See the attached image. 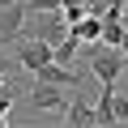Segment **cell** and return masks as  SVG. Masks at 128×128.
Segmentation results:
<instances>
[{
  "label": "cell",
  "mask_w": 128,
  "mask_h": 128,
  "mask_svg": "<svg viewBox=\"0 0 128 128\" xmlns=\"http://www.w3.org/2000/svg\"><path fill=\"white\" fill-rule=\"evenodd\" d=\"M9 4H22V0H0V9H9Z\"/></svg>",
  "instance_id": "obj_14"
},
{
  "label": "cell",
  "mask_w": 128,
  "mask_h": 128,
  "mask_svg": "<svg viewBox=\"0 0 128 128\" xmlns=\"http://www.w3.org/2000/svg\"><path fill=\"white\" fill-rule=\"evenodd\" d=\"M73 34H77L81 43H102V13H94V9H90V13L73 26Z\"/></svg>",
  "instance_id": "obj_9"
},
{
  "label": "cell",
  "mask_w": 128,
  "mask_h": 128,
  "mask_svg": "<svg viewBox=\"0 0 128 128\" xmlns=\"http://www.w3.org/2000/svg\"><path fill=\"white\" fill-rule=\"evenodd\" d=\"M38 77H43V81H51V86H64V90H81V77H77V73H68L60 60H51Z\"/></svg>",
  "instance_id": "obj_8"
},
{
  "label": "cell",
  "mask_w": 128,
  "mask_h": 128,
  "mask_svg": "<svg viewBox=\"0 0 128 128\" xmlns=\"http://www.w3.org/2000/svg\"><path fill=\"white\" fill-rule=\"evenodd\" d=\"M124 34H128V30H124V22H102V43H107V47H120V43H124Z\"/></svg>",
  "instance_id": "obj_10"
},
{
  "label": "cell",
  "mask_w": 128,
  "mask_h": 128,
  "mask_svg": "<svg viewBox=\"0 0 128 128\" xmlns=\"http://www.w3.org/2000/svg\"><path fill=\"white\" fill-rule=\"evenodd\" d=\"M0 73H9V43H0Z\"/></svg>",
  "instance_id": "obj_13"
},
{
  "label": "cell",
  "mask_w": 128,
  "mask_h": 128,
  "mask_svg": "<svg viewBox=\"0 0 128 128\" xmlns=\"http://www.w3.org/2000/svg\"><path fill=\"white\" fill-rule=\"evenodd\" d=\"M64 124L68 128H98V107H90L77 90V98L68 102V111H64Z\"/></svg>",
  "instance_id": "obj_6"
},
{
  "label": "cell",
  "mask_w": 128,
  "mask_h": 128,
  "mask_svg": "<svg viewBox=\"0 0 128 128\" xmlns=\"http://www.w3.org/2000/svg\"><path fill=\"white\" fill-rule=\"evenodd\" d=\"M26 0L22 4H9V9H0V43H13L17 34H22V26H26Z\"/></svg>",
  "instance_id": "obj_7"
},
{
  "label": "cell",
  "mask_w": 128,
  "mask_h": 128,
  "mask_svg": "<svg viewBox=\"0 0 128 128\" xmlns=\"http://www.w3.org/2000/svg\"><path fill=\"white\" fill-rule=\"evenodd\" d=\"M13 56H17V64H22L26 73H34V77H38V73L47 68V64L56 60V47L30 34V38H17V47H13Z\"/></svg>",
  "instance_id": "obj_3"
},
{
  "label": "cell",
  "mask_w": 128,
  "mask_h": 128,
  "mask_svg": "<svg viewBox=\"0 0 128 128\" xmlns=\"http://www.w3.org/2000/svg\"><path fill=\"white\" fill-rule=\"evenodd\" d=\"M26 107L30 111H47V115H64V111H68V90L34 77V86L26 90Z\"/></svg>",
  "instance_id": "obj_2"
},
{
  "label": "cell",
  "mask_w": 128,
  "mask_h": 128,
  "mask_svg": "<svg viewBox=\"0 0 128 128\" xmlns=\"http://www.w3.org/2000/svg\"><path fill=\"white\" fill-rule=\"evenodd\" d=\"M34 17V38H43V43H51V47H60L64 38H68V17H64V9H47V13H30Z\"/></svg>",
  "instance_id": "obj_5"
},
{
  "label": "cell",
  "mask_w": 128,
  "mask_h": 128,
  "mask_svg": "<svg viewBox=\"0 0 128 128\" xmlns=\"http://www.w3.org/2000/svg\"><path fill=\"white\" fill-rule=\"evenodd\" d=\"M98 128H120V124H128V94H120L115 86H102V94H98Z\"/></svg>",
  "instance_id": "obj_4"
},
{
  "label": "cell",
  "mask_w": 128,
  "mask_h": 128,
  "mask_svg": "<svg viewBox=\"0 0 128 128\" xmlns=\"http://www.w3.org/2000/svg\"><path fill=\"white\" fill-rule=\"evenodd\" d=\"M120 51H124V56H128V34H124V43H120Z\"/></svg>",
  "instance_id": "obj_15"
},
{
  "label": "cell",
  "mask_w": 128,
  "mask_h": 128,
  "mask_svg": "<svg viewBox=\"0 0 128 128\" xmlns=\"http://www.w3.org/2000/svg\"><path fill=\"white\" fill-rule=\"evenodd\" d=\"M90 47V68H94V77L102 81V86H115L120 81V73L128 68V56L120 51V47H98V43H86Z\"/></svg>",
  "instance_id": "obj_1"
},
{
  "label": "cell",
  "mask_w": 128,
  "mask_h": 128,
  "mask_svg": "<svg viewBox=\"0 0 128 128\" xmlns=\"http://www.w3.org/2000/svg\"><path fill=\"white\" fill-rule=\"evenodd\" d=\"M13 94H17V86H13V81L0 90V128H4V115H9V107H13Z\"/></svg>",
  "instance_id": "obj_11"
},
{
  "label": "cell",
  "mask_w": 128,
  "mask_h": 128,
  "mask_svg": "<svg viewBox=\"0 0 128 128\" xmlns=\"http://www.w3.org/2000/svg\"><path fill=\"white\" fill-rule=\"evenodd\" d=\"M30 13H47V9H60V0H26Z\"/></svg>",
  "instance_id": "obj_12"
}]
</instances>
